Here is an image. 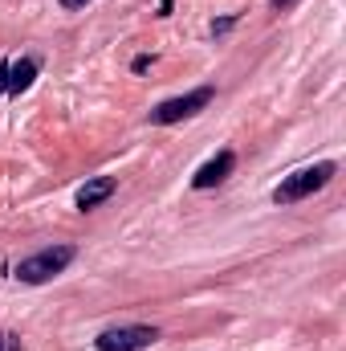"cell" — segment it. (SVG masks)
<instances>
[{
  "label": "cell",
  "instance_id": "5",
  "mask_svg": "<svg viewBox=\"0 0 346 351\" xmlns=\"http://www.w3.org/2000/svg\"><path fill=\"white\" fill-rule=\"evenodd\" d=\"M232 168H237V156H232V152H220L216 160H208L200 172L191 176V188H200V192H204V188H216L224 176L232 172Z\"/></svg>",
  "mask_w": 346,
  "mask_h": 351
},
{
  "label": "cell",
  "instance_id": "1",
  "mask_svg": "<svg viewBox=\"0 0 346 351\" xmlns=\"http://www.w3.org/2000/svg\"><path fill=\"white\" fill-rule=\"evenodd\" d=\"M334 164L326 160V164H314V168H297V172H289L277 188H273V204H297V200H306V196H314L318 188H326L330 180H334Z\"/></svg>",
  "mask_w": 346,
  "mask_h": 351
},
{
  "label": "cell",
  "instance_id": "12",
  "mask_svg": "<svg viewBox=\"0 0 346 351\" xmlns=\"http://www.w3.org/2000/svg\"><path fill=\"white\" fill-rule=\"evenodd\" d=\"M172 12V0H159V16H168Z\"/></svg>",
  "mask_w": 346,
  "mask_h": 351
},
{
  "label": "cell",
  "instance_id": "3",
  "mask_svg": "<svg viewBox=\"0 0 346 351\" xmlns=\"http://www.w3.org/2000/svg\"><path fill=\"white\" fill-rule=\"evenodd\" d=\"M212 98H216V90H212V86H200V90H191V94L168 98V102H159V106L151 110V123H155V127H172V123H179V119H191V114H200V110H204Z\"/></svg>",
  "mask_w": 346,
  "mask_h": 351
},
{
  "label": "cell",
  "instance_id": "4",
  "mask_svg": "<svg viewBox=\"0 0 346 351\" xmlns=\"http://www.w3.org/2000/svg\"><path fill=\"white\" fill-rule=\"evenodd\" d=\"M155 339H159L155 327H110V331H102L94 339V348L98 351H143V348H151Z\"/></svg>",
  "mask_w": 346,
  "mask_h": 351
},
{
  "label": "cell",
  "instance_id": "2",
  "mask_svg": "<svg viewBox=\"0 0 346 351\" xmlns=\"http://www.w3.org/2000/svg\"><path fill=\"white\" fill-rule=\"evenodd\" d=\"M78 258V250L74 245H49V250H41V254H33V258H25V262L16 265V278L25 282V286H41V282H53L66 265Z\"/></svg>",
  "mask_w": 346,
  "mask_h": 351
},
{
  "label": "cell",
  "instance_id": "14",
  "mask_svg": "<svg viewBox=\"0 0 346 351\" xmlns=\"http://www.w3.org/2000/svg\"><path fill=\"white\" fill-rule=\"evenodd\" d=\"M4 343H8V335H4V331H0V351H4Z\"/></svg>",
  "mask_w": 346,
  "mask_h": 351
},
{
  "label": "cell",
  "instance_id": "11",
  "mask_svg": "<svg viewBox=\"0 0 346 351\" xmlns=\"http://www.w3.org/2000/svg\"><path fill=\"white\" fill-rule=\"evenodd\" d=\"M57 4H62V8H86L90 0H57Z\"/></svg>",
  "mask_w": 346,
  "mask_h": 351
},
{
  "label": "cell",
  "instance_id": "8",
  "mask_svg": "<svg viewBox=\"0 0 346 351\" xmlns=\"http://www.w3.org/2000/svg\"><path fill=\"white\" fill-rule=\"evenodd\" d=\"M232 25H237V16H220V21H212V37H224Z\"/></svg>",
  "mask_w": 346,
  "mask_h": 351
},
{
  "label": "cell",
  "instance_id": "13",
  "mask_svg": "<svg viewBox=\"0 0 346 351\" xmlns=\"http://www.w3.org/2000/svg\"><path fill=\"white\" fill-rule=\"evenodd\" d=\"M285 4H293V0H273V8H285Z\"/></svg>",
  "mask_w": 346,
  "mask_h": 351
},
{
  "label": "cell",
  "instance_id": "6",
  "mask_svg": "<svg viewBox=\"0 0 346 351\" xmlns=\"http://www.w3.org/2000/svg\"><path fill=\"white\" fill-rule=\"evenodd\" d=\"M114 188H118V184H114L110 176H98V180L82 184V188H78V208H82V213H86V208H98L102 200L114 196Z\"/></svg>",
  "mask_w": 346,
  "mask_h": 351
},
{
  "label": "cell",
  "instance_id": "7",
  "mask_svg": "<svg viewBox=\"0 0 346 351\" xmlns=\"http://www.w3.org/2000/svg\"><path fill=\"white\" fill-rule=\"evenodd\" d=\"M33 78H37V62H33V58L12 62V66H8V94H25V90L33 86Z\"/></svg>",
  "mask_w": 346,
  "mask_h": 351
},
{
  "label": "cell",
  "instance_id": "10",
  "mask_svg": "<svg viewBox=\"0 0 346 351\" xmlns=\"http://www.w3.org/2000/svg\"><path fill=\"white\" fill-rule=\"evenodd\" d=\"M8 66L12 62H0V94H8Z\"/></svg>",
  "mask_w": 346,
  "mask_h": 351
},
{
  "label": "cell",
  "instance_id": "9",
  "mask_svg": "<svg viewBox=\"0 0 346 351\" xmlns=\"http://www.w3.org/2000/svg\"><path fill=\"white\" fill-rule=\"evenodd\" d=\"M131 70H135V74H147V70H151V58H147V53H143V58H135V62H131Z\"/></svg>",
  "mask_w": 346,
  "mask_h": 351
}]
</instances>
